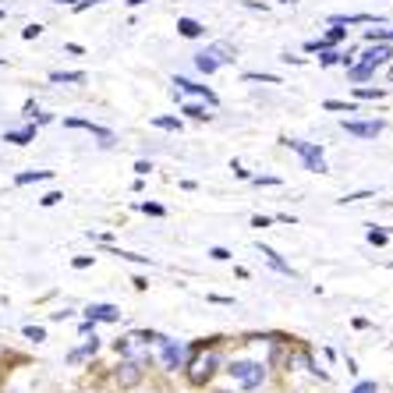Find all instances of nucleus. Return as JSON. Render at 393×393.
Returning <instances> with one entry per match:
<instances>
[{
    "instance_id": "nucleus-20",
    "label": "nucleus",
    "mask_w": 393,
    "mask_h": 393,
    "mask_svg": "<svg viewBox=\"0 0 393 393\" xmlns=\"http://www.w3.org/2000/svg\"><path fill=\"white\" fill-rule=\"evenodd\" d=\"M47 177H50V170H29V174H18L14 184H32V181H47Z\"/></svg>"
},
{
    "instance_id": "nucleus-33",
    "label": "nucleus",
    "mask_w": 393,
    "mask_h": 393,
    "mask_svg": "<svg viewBox=\"0 0 393 393\" xmlns=\"http://www.w3.org/2000/svg\"><path fill=\"white\" fill-rule=\"evenodd\" d=\"M60 199H64V195H60V192H50V195H43V205H57Z\"/></svg>"
},
{
    "instance_id": "nucleus-30",
    "label": "nucleus",
    "mask_w": 393,
    "mask_h": 393,
    "mask_svg": "<svg viewBox=\"0 0 393 393\" xmlns=\"http://www.w3.org/2000/svg\"><path fill=\"white\" fill-rule=\"evenodd\" d=\"M210 255H213L216 262H223V259H231V252H227V248H210Z\"/></svg>"
},
{
    "instance_id": "nucleus-13",
    "label": "nucleus",
    "mask_w": 393,
    "mask_h": 393,
    "mask_svg": "<svg viewBox=\"0 0 393 393\" xmlns=\"http://www.w3.org/2000/svg\"><path fill=\"white\" fill-rule=\"evenodd\" d=\"M174 86H177V89H184V92L205 96V103H210V107H216V92H213V89H205V86H199V81H188V78H174Z\"/></svg>"
},
{
    "instance_id": "nucleus-26",
    "label": "nucleus",
    "mask_w": 393,
    "mask_h": 393,
    "mask_svg": "<svg viewBox=\"0 0 393 393\" xmlns=\"http://www.w3.org/2000/svg\"><path fill=\"white\" fill-rule=\"evenodd\" d=\"M355 96H358V99H379L383 89H355Z\"/></svg>"
},
{
    "instance_id": "nucleus-7",
    "label": "nucleus",
    "mask_w": 393,
    "mask_h": 393,
    "mask_svg": "<svg viewBox=\"0 0 393 393\" xmlns=\"http://www.w3.org/2000/svg\"><path fill=\"white\" fill-rule=\"evenodd\" d=\"M287 368H305V372H312V376L326 379V372L312 362V355H308V347H294L291 351V358H287Z\"/></svg>"
},
{
    "instance_id": "nucleus-3",
    "label": "nucleus",
    "mask_w": 393,
    "mask_h": 393,
    "mask_svg": "<svg viewBox=\"0 0 393 393\" xmlns=\"http://www.w3.org/2000/svg\"><path fill=\"white\" fill-rule=\"evenodd\" d=\"M216 368H220V355H216V351H205V355H195V358H192V365H188V383H192V386L210 383Z\"/></svg>"
},
{
    "instance_id": "nucleus-2",
    "label": "nucleus",
    "mask_w": 393,
    "mask_h": 393,
    "mask_svg": "<svg viewBox=\"0 0 393 393\" xmlns=\"http://www.w3.org/2000/svg\"><path fill=\"white\" fill-rule=\"evenodd\" d=\"M231 379L241 386V390H259L266 383V368L259 362H231Z\"/></svg>"
},
{
    "instance_id": "nucleus-36",
    "label": "nucleus",
    "mask_w": 393,
    "mask_h": 393,
    "mask_svg": "<svg viewBox=\"0 0 393 393\" xmlns=\"http://www.w3.org/2000/svg\"><path fill=\"white\" fill-rule=\"evenodd\" d=\"M89 4H103V0H78V4H75V11H86Z\"/></svg>"
},
{
    "instance_id": "nucleus-39",
    "label": "nucleus",
    "mask_w": 393,
    "mask_h": 393,
    "mask_svg": "<svg viewBox=\"0 0 393 393\" xmlns=\"http://www.w3.org/2000/svg\"><path fill=\"white\" fill-rule=\"evenodd\" d=\"M287 4H294V0H287Z\"/></svg>"
},
{
    "instance_id": "nucleus-8",
    "label": "nucleus",
    "mask_w": 393,
    "mask_h": 393,
    "mask_svg": "<svg viewBox=\"0 0 393 393\" xmlns=\"http://www.w3.org/2000/svg\"><path fill=\"white\" fill-rule=\"evenodd\" d=\"M344 131L355 138H376L383 131V121H344Z\"/></svg>"
},
{
    "instance_id": "nucleus-15",
    "label": "nucleus",
    "mask_w": 393,
    "mask_h": 393,
    "mask_svg": "<svg viewBox=\"0 0 393 393\" xmlns=\"http://www.w3.org/2000/svg\"><path fill=\"white\" fill-rule=\"evenodd\" d=\"M96 351H99V340L92 337L89 344H81L78 351H71V355H68V362H81V358H92V355H96Z\"/></svg>"
},
{
    "instance_id": "nucleus-5",
    "label": "nucleus",
    "mask_w": 393,
    "mask_h": 393,
    "mask_svg": "<svg viewBox=\"0 0 393 393\" xmlns=\"http://www.w3.org/2000/svg\"><path fill=\"white\" fill-rule=\"evenodd\" d=\"M283 146L294 149L312 174H326V160H322V149H319V146H312V142H298V138H283Z\"/></svg>"
},
{
    "instance_id": "nucleus-21",
    "label": "nucleus",
    "mask_w": 393,
    "mask_h": 393,
    "mask_svg": "<svg viewBox=\"0 0 393 393\" xmlns=\"http://www.w3.org/2000/svg\"><path fill=\"white\" fill-rule=\"evenodd\" d=\"M153 124H156V128H163V131H181V121L177 117H153Z\"/></svg>"
},
{
    "instance_id": "nucleus-9",
    "label": "nucleus",
    "mask_w": 393,
    "mask_h": 393,
    "mask_svg": "<svg viewBox=\"0 0 393 393\" xmlns=\"http://www.w3.org/2000/svg\"><path fill=\"white\" fill-rule=\"evenodd\" d=\"M390 57H393V50L386 47V43H372L368 50H365V60H362V68H383V64H390Z\"/></svg>"
},
{
    "instance_id": "nucleus-41",
    "label": "nucleus",
    "mask_w": 393,
    "mask_h": 393,
    "mask_svg": "<svg viewBox=\"0 0 393 393\" xmlns=\"http://www.w3.org/2000/svg\"><path fill=\"white\" fill-rule=\"evenodd\" d=\"M0 64H4V60H0Z\"/></svg>"
},
{
    "instance_id": "nucleus-31",
    "label": "nucleus",
    "mask_w": 393,
    "mask_h": 393,
    "mask_svg": "<svg viewBox=\"0 0 393 393\" xmlns=\"http://www.w3.org/2000/svg\"><path fill=\"white\" fill-rule=\"evenodd\" d=\"M89 266H92L89 255H78V259H75V270H89Z\"/></svg>"
},
{
    "instance_id": "nucleus-1",
    "label": "nucleus",
    "mask_w": 393,
    "mask_h": 393,
    "mask_svg": "<svg viewBox=\"0 0 393 393\" xmlns=\"http://www.w3.org/2000/svg\"><path fill=\"white\" fill-rule=\"evenodd\" d=\"M153 333H128L114 344V351L124 358V362H135V365H146L153 358Z\"/></svg>"
},
{
    "instance_id": "nucleus-28",
    "label": "nucleus",
    "mask_w": 393,
    "mask_h": 393,
    "mask_svg": "<svg viewBox=\"0 0 393 393\" xmlns=\"http://www.w3.org/2000/svg\"><path fill=\"white\" fill-rule=\"evenodd\" d=\"M368 241L372 244H386V231H368Z\"/></svg>"
},
{
    "instance_id": "nucleus-32",
    "label": "nucleus",
    "mask_w": 393,
    "mask_h": 393,
    "mask_svg": "<svg viewBox=\"0 0 393 393\" xmlns=\"http://www.w3.org/2000/svg\"><path fill=\"white\" fill-rule=\"evenodd\" d=\"M39 32H43V29H39V25H25V29H22V36H25V39H36Z\"/></svg>"
},
{
    "instance_id": "nucleus-11",
    "label": "nucleus",
    "mask_w": 393,
    "mask_h": 393,
    "mask_svg": "<svg viewBox=\"0 0 393 393\" xmlns=\"http://www.w3.org/2000/svg\"><path fill=\"white\" fill-rule=\"evenodd\" d=\"M64 128H81V131H92L96 138H103V146H110V142H114V135H110L107 128H99V124H92V121H78V117H68V121H64Z\"/></svg>"
},
{
    "instance_id": "nucleus-35",
    "label": "nucleus",
    "mask_w": 393,
    "mask_h": 393,
    "mask_svg": "<svg viewBox=\"0 0 393 393\" xmlns=\"http://www.w3.org/2000/svg\"><path fill=\"white\" fill-rule=\"evenodd\" d=\"M337 60H344V57H340V53H333V50L322 53V64H337Z\"/></svg>"
},
{
    "instance_id": "nucleus-14",
    "label": "nucleus",
    "mask_w": 393,
    "mask_h": 393,
    "mask_svg": "<svg viewBox=\"0 0 393 393\" xmlns=\"http://www.w3.org/2000/svg\"><path fill=\"white\" fill-rule=\"evenodd\" d=\"M177 32L184 39H195V36H202V25L195 22V18H177Z\"/></svg>"
},
{
    "instance_id": "nucleus-17",
    "label": "nucleus",
    "mask_w": 393,
    "mask_h": 393,
    "mask_svg": "<svg viewBox=\"0 0 393 393\" xmlns=\"http://www.w3.org/2000/svg\"><path fill=\"white\" fill-rule=\"evenodd\" d=\"M36 138V128H22V131H8V142H14V146H25V142Z\"/></svg>"
},
{
    "instance_id": "nucleus-38",
    "label": "nucleus",
    "mask_w": 393,
    "mask_h": 393,
    "mask_svg": "<svg viewBox=\"0 0 393 393\" xmlns=\"http://www.w3.org/2000/svg\"><path fill=\"white\" fill-rule=\"evenodd\" d=\"M220 393H234V390H220Z\"/></svg>"
},
{
    "instance_id": "nucleus-4",
    "label": "nucleus",
    "mask_w": 393,
    "mask_h": 393,
    "mask_svg": "<svg viewBox=\"0 0 393 393\" xmlns=\"http://www.w3.org/2000/svg\"><path fill=\"white\" fill-rule=\"evenodd\" d=\"M231 60H234V50L227 47V43H216V47H210V50L195 53V68H199L202 75H213L220 64H231Z\"/></svg>"
},
{
    "instance_id": "nucleus-16",
    "label": "nucleus",
    "mask_w": 393,
    "mask_h": 393,
    "mask_svg": "<svg viewBox=\"0 0 393 393\" xmlns=\"http://www.w3.org/2000/svg\"><path fill=\"white\" fill-rule=\"evenodd\" d=\"M50 81H68V86H78V81H86V71H53Z\"/></svg>"
},
{
    "instance_id": "nucleus-6",
    "label": "nucleus",
    "mask_w": 393,
    "mask_h": 393,
    "mask_svg": "<svg viewBox=\"0 0 393 393\" xmlns=\"http://www.w3.org/2000/svg\"><path fill=\"white\" fill-rule=\"evenodd\" d=\"M156 344H160L163 368H167V372H177V368L184 365V344H177V340H170V337H156Z\"/></svg>"
},
{
    "instance_id": "nucleus-23",
    "label": "nucleus",
    "mask_w": 393,
    "mask_h": 393,
    "mask_svg": "<svg viewBox=\"0 0 393 393\" xmlns=\"http://www.w3.org/2000/svg\"><path fill=\"white\" fill-rule=\"evenodd\" d=\"M25 337L39 344V340H47V329H43V326H25Z\"/></svg>"
},
{
    "instance_id": "nucleus-10",
    "label": "nucleus",
    "mask_w": 393,
    "mask_h": 393,
    "mask_svg": "<svg viewBox=\"0 0 393 393\" xmlns=\"http://www.w3.org/2000/svg\"><path fill=\"white\" fill-rule=\"evenodd\" d=\"M117 386H124V390H131V386H138L142 383V365H135V362H121V368H117Z\"/></svg>"
},
{
    "instance_id": "nucleus-12",
    "label": "nucleus",
    "mask_w": 393,
    "mask_h": 393,
    "mask_svg": "<svg viewBox=\"0 0 393 393\" xmlns=\"http://www.w3.org/2000/svg\"><path fill=\"white\" fill-rule=\"evenodd\" d=\"M86 319H89V322H117L121 312H117L114 305H89V308H86Z\"/></svg>"
},
{
    "instance_id": "nucleus-40",
    "label": "nucleus",
    "mask_w": 393,
    "mask_h": 393,
    "mask_svg": "<svg viewBox=\"0 0 393 393\" xmlns=\"http://www.w3.org/2000/svg\"><path fill=\"white\" fill-rule=\"evenodd\" d=\"M0 18H4V11H0Z\"/></svg>"
},
{
    "instance_id": "nucleus-19",
    "label": "nucleus",
    "mask_w": 393,
    "mask_h": 393,
    "mask_svg": "<svg viewBox=\"0 0 393 393\" xmlns=\"http://www.w3.org/2000/svg\"><path fill=\"white\" fill-rule=\"evenodd\" d=\"M262 255L270 259V266H273V270H280V273H291V266H287V262H283V259L273 252V248H262Z\"/></svg>"
},
{
    "instance_id": "nucleus-29",
    "label": "nucleus",
    "mask_w": 393,
    "mask_h": 393,
    "mask_svg": "<svg viewBox=\"0 0 393 393\" xmlns=\"http://www.w3.org/2000/svg\"><path fill=\"white\" fill-rule=\"evenodd\" d=\"M351 393H379V390H376V383H358Z\"/></svg>"
},
{
    "instance_id": "nucleus-37",
    "label": "nucleus",
    "mask_w": 393,
    "mask_h": 393,
    "mask_svg": "<svg viewBox=\"0 0 393 393\" xmlns=\"http://www.w3.org/2000/svg\"><path fill=\"white\" fill-rule=\"evenodd\" d=\"M53 4H71V0H53Z\"/></svg>"
},
{
    "instance_id": "nucleus-18",
    "label": "nucleus",
    "mask_w": 393,
    "mask_h": 393,
    "mask_svg": "<svg viewBox=\"0 0 393 393\" xmlns=\"http://www.w3.org/2000/svg\"><path fill=\"white\" fill-rule=\"evenodd\" d=\"M365 39H368V43H390V39H393V29H368Z\"/></svg>"
},
{
    "instance_id": "nucleus-27",
    "label": "nucleus",
    "mask_w": 393,
    "mask_h": 393,
    "mask_svg": "<svg viewBox=\"0 0 393 393\" xmlns=\"http://www.w3.org/2000/svg\"><path fill=\"white\" fill-rule=\"evenodd\" d=\"M142 213H149V216H163V205H156V202H142Z\"/></svg>"
},
{
    "instance_id": "nucleus-25",
    "label": "nucleus",
    "mask_w": 393,
    "mask_h": 393,
    "mask_svg": "<svg viewBox=\"0 0 393 393\" xmlns=\"http://www.w3.org/2000/svg\"><path fill=\"white\" fill-rule=\"evenodd\" d=\"M244 78H248V81H270V86H277V81H280L277 75H259V71H252V75H244Z\"/></svg>"
},
{
    "instance_id": "nucleus-24",
    "label": "nucleus",
    "mask_w": 393,
    "mask_h": 393,
    "mask_svg": "<svg viewBox=\"0 0 393 393\" xmlns=\"http://www.w3.org/2000/svg\"><path fill=\"white\" fill-rule=\"evenodd\" d=\"M326 110H347V114H355V103H340V99H326Z\"/></svg>"
},
{
    "instance_id": "nucleus-34",
    "label": "nucleus",
    "mask_w": 393,
    "mask_h": 393,
    "mask_svg": "<svg viewBox=\"0 0 393 393\" xmlns=\"http://www.w3.org/2000/svg\"><path fill=\"white\" fill-rule=\"evenodd\" d=\"M149 170H153V167H149V163H146V160H142V163H135V174H138V177H146Z\"/></svg>"
},
{
    "instance_id": "nucleus-22",
    "label": "nucleus",
    "mask_w": 393,
    "mask_h": 393,
    "mask_svg": "<svg viewBox=\"0 0 393 393\" xmlns=\"http://www.w3.org/2000/svg\"><path fill=\"white\" fill-rule=\"evenodd\" d=\"M184 114H188V117H195V121H210V117H213V114L205 110V107H199V103H188V107H184Z\"/></svg>"
}]
</instances>
